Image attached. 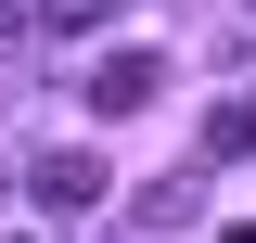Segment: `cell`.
<instances>
[{
  "instance_id": "cell-1",
  "label": "cell",
  "mask_w": 256,
  "mask_h": 243,
  "mask_svg": "<svg viewBox=\"0 0 256 243\" xmlns=\"http://www.w3.org/2000/svg\"><path fill=\"white\" fill-rule=\"evenodd\" d=\"M154 90H166V52H102L90 64V116H154Z\"/></svg>"
},
{
  "instance_id": "cell-2",
  "label": "cell",
  "mask_w": 256,
  "mask_h": 243,
  "mask_svg": "<svg viewBox=\"0 0 256 243\" xmlns=\"http://www.w3.org/2000/svg\"><path fill=\"white\" fill-rule=\"evenodd\" d=\"M26 192H38L52 218H90V205H102V154H77V141H64V154H38V166H26Z\"/></svg>"
},
{
  "instance_id": "cell-3",
  "label": "cell",
  "mask_w": 256,
  "mask_h": 243,
  "mask_svg": "<svg viewBox=\"0 0 256 243\" xmlns=\"http://www.w3.org/2000/svg\"><path fill=\"white\" fill-rule=\"evenodd\" d=\"M128 218H141V230H192V218H205V180L180 166V180H154V192H141Z\"/></svg>"
},
{
  "instance_id": "cell-4",
  "label": "cell",
  "mask_w": 256,
  "mask_h": 243,
  "mask_svg": "<svg viewBox=\"0 0 256 243\" xmlns=\"http://www.w3.org/2000/svg\"><path fill=\"white\" fill-rule=\"evenodd\" d=\"M230 154H256V90H244V102H218V116H205V166H230Z\"/></svg>"
},
{
  "instance_id": "cell-5",
  "label": "cell",
  "mask_w": 256,
  "mask_h": 243,
  "mask_svg": "<svg viewBox=\"0 0 256 243\" xmlns=\"http://www.w3.org/2000/svg\"><path fill=\"white\" fill-rule=\"evenodd\" d=\"M116 13H128V0H38V26H52V38H90V26H116Z\"/></svg>"
},
{
  "instance_id": "cell-6",
  "label": "cell",
  "mask_w": 256,
  "mask_h": 243,
  "mask_svg": "<svg viewBox=\"0 0 256 243\" xmlns=\"http://www.w3.org/2000/svg\"><path fill=\"white\" fill-rule=\"evenodd\" d=\"M13 38H26V13H13V0H0V52H13Z\"/></svg>"
},
{
  "instance_id": "cell-7",
  "label": "cell",
  "mask_w": 256,
  "mask_h": 243,
  "mask_svg": "<svg viewBox=\"0 0 256 243\" xmlns=\"http://www.w3.org/2000/svg\"><path fill=\"white\" fill-rule=\"evenodd\" d=\"M218 243H256V218H230V230H218Z\"/></svg>"
},
{
  "instance_id": "cell-8",
  "label": "cell",
  "mask_w": 256,
  "mask_h": 243,
  "mask_svg": "<svg viewBox=\"0 0 256 243\" xmlns=\"http://www.w3.org/2000/svg\"><path fill=\"white\" fill-rule=\"evenodd\" d=\"M0 192H13V166H0Z\"/></svg>"
}]
</instances>
